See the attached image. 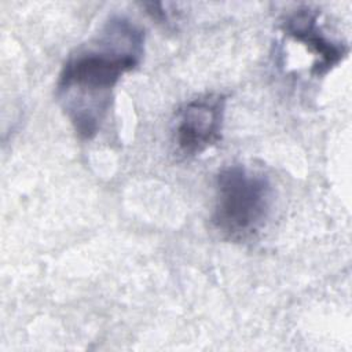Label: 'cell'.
<instances>
[{"mask_svg":"<svg viewBox=\"0 0 352 352\" xmlns=\"http://www.w3.org/2000/svg\"><path fill=\"white\" fill-rule=\"evenodd\" d=\"M226 96L206 94L184 103L175 116L172 142L177 153L195 157L212 148L221 139Z\"/></svg>","mask_w":352,"mask_h":352,"instance_id":"3","label":"cell"},{"mask_svg":"<svg viewBox=\"0 0 352 352\" xmlns=\"http://www.w3.org/2000/svg\"><path fill=\"white\" fill-rule=\"evenodd\" d=\"M318 11L301 8L285 19L282 30L315 58L311 74L322 77L344 60L349 47L346 43L329 38L318 26Z\"/></svg>","mask_w":352,"mask_h":352,"instance_id":"4","label":"cell"},{"mask_svg":"<svg viewBox=\"0 0 352 352\" xmlns=\"http://www.w3.org/2000/svg\"><path fill=\"white\" fill-rule=\"evenodd\" d=\"M271 202L272 187L264 173L227 165L216 175L212 223L227 239L246 241L263 228Z\"/></svg>","mask_w":352,"mask_h":352,"instance_id":"2","label":"cell"},{"mask_svg":"<svg viewBox=\"0 0 352 352\" xmlns=\"http://www.w3.org/2000/svg\"><path fill=\"white\" fill-rule=\"evenodd\" d=\"M144 52V32L125 16H111L99 33L65 62L56 96L74 131L92 139L111 103L120 78L133 70Z\"/></svg>","mask_w":352,"mask_h":352,"instance_id":"1","label":"cell"}]
</instances>
